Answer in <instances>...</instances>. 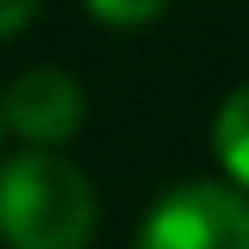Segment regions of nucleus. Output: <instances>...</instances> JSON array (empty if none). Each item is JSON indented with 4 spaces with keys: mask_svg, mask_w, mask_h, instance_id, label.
<instances>
[{
    "mask_svg": "<svg viewBox=\"0 0 249 249\" xmlns=\"http://www.w3.org/2000/svg\"><path fill=\"white\" fill-rule=\"evenodd\" d=\"M211 144H216V155H222L227 178L238 188H249V83H238V89L216 106Z\"/></svg>",
    "mask_w": 249,
    "mask_h": 249,
    "instance_id": "obj_4",
    "label": "nucleus"
},
{
    "mask_svg": "<svg viewBox=\"0 0 249 249\" xmlns=\"http://www.w3.org/2000/svg\"><path fill=\"white\" fill-rule=\"evenodd\" d=\"M34 6H39V0H0V28H6V39H17L22 28H28Z\"/></svg>",
    "mask_w": 249,
    "mask_h": 249,
    "instance_id": "obj_6",
    "label": "nucleus"
},
{
    "mask_svg": "<svg viewBox=\"0 0 249 249\" xmlns=\"http://www.w3.org/2000/svg\"><path fill=\"white\" fill-rule=\"evenodd\" d=\"M83 6H89L100 22L133 28V22H150V17H160V11L172 6V0H83Z\"/></svg>",
    "mask_w": 249,
    "mask_h": 249,
    "instance_id": "obj_5",
    "label": "nucleus"
},
{
    "mask_svg": "<svg viewBox=\"0 0 249 249\" xmlns=\"http://www.w3.org/2000/svg\"><path fill=\"white\" fill-rule=\"evenodd\" d=\"M94 183L50 150H17L0 172V227L11 249H83L94 238Z\"/></svg>",
    "mask_w": 249,
    "mask_h": 249,
    "instance_id": "obj_1",
    "label": "nucleus"
},
{
    "mask_svg": "<svg viewBox=\"0 0 249 249\" xmlns=\"http://www.w3.org/2000/svg\"><path fill=\"white\" fill-rule=\"evenodd\" d=\"M133 249H249V199L205 178L178 183L150 205Z\"/></svg>",
    "mask_w": 249,
    "mask_h": 249,
    "instance_id": "obj_2",
    "label": "nucleus"
},
{
    "mask_svg": "<svg viewBox=\"0 0 249 249\" xmlns=\"http://www.w3.org/2000/svg\"><path fill=\"white\" fill-rule=\"evenodd\" d=\"M0 116L34 150H50V144H61L83 127V89L61 67H28L11 78L6 100H0Z\"/></svg>",
    "mask_w": 249,
    "mask_h": 249,
    "instance_id": "obj_3",
    "label": "nucleus"
}]
</instances>
